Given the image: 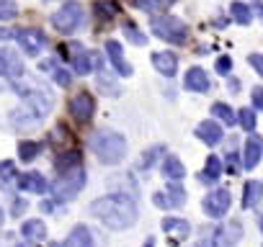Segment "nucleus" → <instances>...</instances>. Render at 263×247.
Masks as SVG:
<instances>
[{
    "instance_id": "obj_14",
    "label": "nucleus",
    "mask_w": 263,
    "mask_h": 247,
    "mask_svg": "<svg viewBox=\"0 0 263 247\" xmlns=\"http://www.w3.org/2000/svg\"><path fill=\"white\" fill-rule=\"evenodd\" d=\"M260 155H263V142H260V137H250L248 142H245V152H242V168L245 170H253L258 162H260Z\"/></svg>"
},
{
    "instance_id": "obj_2",
    "label": "nucleus",
    "mask_w": 263,
    "mask_h": 247,
    "mask_svg": "<svg viewBox=\"0 0 263 247\" xmlns=\"http://www.w3.org/2000/svg\"><path fill=\"white\" fill-rule=\"evenodd\" d=\"M90 214L111 229H129V227H135L140 216L135 198H129L124 193H108V196L96 198L90 203Z\"/></svg>"
},
{
    "instance_id": "obj_24",
    "label": "nucleus",
    "mask_w": 263,
    "mask_h": 247,
    "mask_svg": "<svg viewBox=\"0 0 263 247\" xmlns=\"http://www.w3.org/2000/svg\"><path fill=\"white\" fill-rule=\"evenodd\" d=\"M21 234H24L29 242H42V239L47 237V227H44L42 221H36V219H29V221L21 227Z\"/></svg>"
},
{
    "instance_id": "obj_10",
    "label": "nucleus",
    "mask_w": 263,
    "mask_h": 247,
    "mask_svg": "<svg viewBox=\"0 0 263 247\" xmlns=\"http://www.w3.org/2000/svg\"><path fill=\"white\" fill-rule=\"evenodd\" d=\"M204 214L206 216H212V219H222L224 214H227V209H230V191H224V188H217V191H212L206 198H204Z\"/></svg>"
},
{
    "instance_id": "obj_21",
    "label": "nucleus",
    "mask_w": 263,
    "mask_h": 247,
    "mask_svg": "<svg viewBox=\"0 0 263 247\" xmlns=\"http://www.w3.org/2000/svg\"><path fill=\"white\" fill-rule=\"evenodd\" d=\"M163 232L171 234V242L176 244V242H181V239H186V237L191 234V227H189V221H183V219H165V221H163Z\"/></svg>"
},
{
    "instance_id": "obj_15",
    "label": "nucleus",
    "mask_w": 263,
    "mask_h": 247,
    "mask_svg": "<svg viewBox=\"0 0 263 247\" xmlns=\"http://www.w3.org/2000/svg\"><path fill=\"white\" fill-rule=\"evenodd\" d=\"M80 165H83V155H80L78 150H67V152H60V155L54 157V173H57V175L70 173V170H75V168H80Z\"/></svg>"
},
{
    "instance_id": "obj_8",
    "label": "nucleus",
    "mask_w": 263,
    "mask_h": 247,
    "mask_svg": "<svg viewBox=\"0 0 263 247\" xmlns=\"http://www.w3.org/2000/svg\"><path fill=\"white\" fill-rule=\"evenodd\" d=\"M240 239H242V224L232 219L212 234V247H235Z\"/></svg>"
},
{
    "instance_id": "obj_38",
    "label": "nucleus",
    "mask_w": 263,
    "mask_h": 247,
    "mask_svg": "<svg viewBox=\"0 0 263 247\" xmlns=\"http://www.w3.org/2000/svg\"><path fill=\"white\" fill-rule=\"evenodd\" d=\"M214 67H217V72H219V75H227V72L232 70V59H230V57H219Z\"/></svg>"
},
{
    "instance_id": "obj_20",
    "label": "nucleus",
    "mask_w": 263,
    "mask_h": 247,
    "mask_svg": "<svg viewBox=\"0 0 263 247\" xmlns=\"http://www.w3.org/2000/svg\"><path fill=\"white\" fill-rule=\"evenodd\" d=\"M62 247H93V234H90V229H88L85 224H78V227L67 234V239L62 242Z\"/></svg>"
},
{
    "instance_id": "obj_41",
    "label": "nucleus",
    "mask_w": 263,
    "mask_h": 247,
    "mask_svg": "<svg viewBox=\"0 0 263 247\" xmlns=\"http://www.w3.org/2000/svg\"><path fill=\"white\" fill-rule=\"evenodd\" d=\"M227 170L230 173H237L240 170V160H237V155L232 152V155H227Z\"/></svg>"
},
{
    "instance_id": "obj_28",
    "label": "nucleus",
    "mask_w": 263,
    "mask_h": 247,
    "mask_svg": "<svg viewBox=\"0 0 263 247\" xmlns=\"http://www.w3.org/2000/svg\"><path fill=\"white\" fill-rule=\"evenodd\" d=\"M212 116L219 118L224 127H235V113H232V108L227 103H214L212 106Z\"/></svg>"
},
{
    "instance_id": "obj_23",
    "label": "nucleus",
    "mask_w": 263,
    "mask_h": 247,
    "mask_svg": "<svg viewBox=\"0 0 263 247\" xmlns=\"http://www.w3.org/2000/svg\"><path fill=\"white\" fill-rule=\"evenodd\" d=\"M163 175H165L168 180H183V175H186V168H183V162H181L178 157L168 155V157L163 160Z\"/></svg>"
},
{
    "instance_id": "obj_16",
    "label": "nucleus",
    "mask_w": 263,
    "mask_h": 247,
    "mask_svg": "<svg viewBox=\"0 0 263 247\" xmlns=\"http://www.w3.org/2000/svg\"><path fill=\"white\" fill-rule=\"evenodd\" d=\"M16 180H18V188H24L29 193H44L47 191V178L42 173H36V170H29L24 175H16Z\"/></svg>"
},
{
    "instance_id": "obj_12",
    "label": "nucleus",
    "mask_w": 263,
    "mask_h": 247,
    "mask_svg": "<svg viewBox=\"0 0 263 247\" xmlns=\"http://www.w3.org/2000/svg\"><path fill=\"white\" fill-rule=\"evenodd\" d=\"M96 59H98L96 52H88V49H83V47L78 44V47H75V57H72V70H75L78 75H88V72L96 67Z\"/></svg>"
},
{
    "instance_id": "obj_26",
    "label": "nucleus",
    "mask_w": 263,
    "mask_h": 247,
    "mask_svg": "<svg viewBox=\"0 0 263 247\" xmlns=\"http://www.w3.org/2000/svg\"><path fill=\"white\" fill-rule=\"evenodd\" d=\"M260 193H263V188H260V183H258V180L245 183V188H242V209H253V206L258 203Z\"/></svg>"
},
{
    "instance_id": "obj_25",
    "label": "nucleus",
    "mask_w": 263,
    "mask_h": 247,
    "mask_svg": "<svg viewBox=\"0 0 263 247\" xmlns=\"http://www.w3.org/2000/svg\"><path fill=\"white\" fill-rule=\"evenodd\" d=\"M116 13H119V6L114 3V0H96V16H98V21L108 24V21L116 18Z\"/></svg>"
},
{
    "instance_id": "obj_49",
    "label": "nucleus",
    "mask_w": 263,
    "mask_h": 247,
    "mask_svg": "<svg viewBox=\"0 0 263 247\" xmlns=\"http://www.w3.org/2000/svg\"><path fill=\"white\" fill-rule=\"evenodd\" d=\"M16 247H31V244H16Z\"/></svg>"
},
{
    "instance_id": "obj_42",
    "label": "nucleus",
    "mask_w": 263,
    "mask_h": 247,
    "mask_svg": "<svg viewBox=\"0 0 263 247\" xmlns=\"http://www.w3.org/2000/svg\"><path fill=\"white\" fill-rule=\"evenodd\" d=\"M153 201H155V206H158V209H168V198H165V193H155V196H153Z\"/></svg>"
},
{
    "instance_id": "obj_7",
    "label": "nucleus",
    "mask_w": 263,
    "mask_h": 247,
    "mask_svg": "<svg viewBox=\"0 0 263 247\" xmlns=\"http://www.w3.org/2000/svg\"><path fill=\"white\" fill-rule=\"evenodd\" d=\"M13 39L18 42V47H21L29 57L42 54V49L47 47V36H44V31H39V29H21V31H16Z\"/></svg>"
},
{
    "instance_id": "obj_9",
    "label": "nucleus",
    "mask_w": 263,
    "mask_h": 247,
    "mask_svg": "<svg viewBox=\"0 0 263 247\" xmlns=\"http://www.w3.org/2000/svg\"><path fill=\"white\" fill-rule=\"evenodd\" d=\"M70 113H72V118H75L78 123H88V121L93 118V113H96V100H93V95H90V93H78V95H72V100H70Z\"/></svg>"
},
{
    "instance_id": "obj_37",
    "label": "nucleus",
    "mask_w": 263,
    "mask_h": 247,
    "mask_svg": "<svg viewBox=\"0 0 263 247\" xmlns=\"http://www.w3.org/2000/svg\"><path fill=\"white\" fill-rule=\"evenodd\" d=\"M135 6L140 8V11H158V8H163V0H135Z\"/></svg>"
},
{
    "instance_id": "obj_31",
    "label": "nucleus",
    "mask_w": 263,
    "mask_h": 247,
    "mask_svg": "<svg viewBox=\"0 0 263 247\" xmlns=\"http://www.w3.org/2000/svg\"><path fill=\"white\" fill-rule=\"evenodd\" d=\"M235 121H240V127H242V129H248V132H253V129H255V123H258V118H255V111H253V108H240V113L235 116Z\"/></svg>"
},
{
    "instance_id": "obj_45",
    "label": "nucleus",
    "mask_w": 263,
    "mask_h": 247,
    "mask_svg": "<svg viewBox=\"0 0 263 247\" xmlns=\"http://www.w3.org/2000/svg\"><path fill=\"white\" fill-rule=\"evenodd\" d=\"M42 209H44V211H54V203H52V201H44Z\"/></svg>"
},
{
    "instance_id": "obj_18",
    "label": "nucleus",
    "mask_w": 263,
    "mask_h": 247,
    "mask_svg": "<svg viewBox=\"0 0 263 247\" xmlns=\"http://www.w3.org/2000/svg\"><path fill=\"white\" fill-rule=\"evenodd\" d=\"M153 65H155V70H158L160 75L173 77L176 70H178V57H176L173 52H155V54H153Z\"/></svg>"
},
{
    "instance_id": "obj_39",
    "label": "nucleus",
    "mask_w": 263,
    "mask_h": 247,
    "mask_svg": "<svg viewBox=\"0 0 263 247\" xmlns=\"http://www.w3.org/2000/svg\"><path fill=\"white\" fill-rule=\"evenodd\" d=\"M263 108V88H255L253 90V111H260Z\"/></svg>"
},
{
    "instance_id": "obj_44",
    "label": "nucleus",
    "mask_w": 263,
    "mask_h": 247,
    "mask_svg": "<svg viewBox=\"0 0 263 247\" xmlns=\"http://www.w3.org/2000/svg\"><path fill=\"white\" fill-rule=\"evenodd\" d=\"M16 36V31H11V29H0V42H8V39H13Z\"/></svg>"
},
{
    "instance_id": "obj_40",
    "label": "nucleus",
    "mask_w": 263,
    "mask_h": 247,
    "mask_svg": "<svg viewBox=\"0 0 263 247\" xmlns=\"http://www.w3.org/2000/svg\"><path fill=\"white\" fill-rule=\"evenodd\" d=\"M248 59H250V65H253V70H255L258 75H263V57H260V54H250Z\"/></svg>"
},
{
    "instance_id": "obj_6",
    "label": "nucleus",
    "mask_w": 263,
    "mask_h": 247,
    "mask_svg": "<svg viewBox=\"0 0 263 247\" xmlns=\"http://www.w3.org/2000/svg\"><path fill=\"white\" fill-rule=\"evenodd\" d=\"M52 26L60 34H75L83 26V6L78 0H67V3L52 16Z\"/></svg>"
},
{
    "instance_id": "obj_36",
    "label": "nucleus",
    "mask_w": 263,
    "mask_h": 247,
    "mask_svg": "<svg viewBox=\"0 0 263 247\" xmlns=\"http://www.w3.org/2000/svg\"><path fill=\"white\" fill-rule=\"evenodd\" d=\"M52 77H54V83H57L60 88H67V85L72 83L70 72H67V70H62V67H52Z\"/></svg>"
},
{
    "instance_id": "obj_29",
    "label": "nucleus",
    "mask_w": 263,
    "mask_h": 247,
    "mask_svg": "<svg viewBox=\"0 0 263 247\" xmlns=\"http://www.w3.org/2000/svg\"><path fill=\"white\" fill-rule=\"evenodd\" d=\"M230 13H232V18H235L237 24H242V26L253 21V13H250V8H248L245 3H240V0L230 6Z\"/></svg>"
},
{
    "instance_id": "obj_19",
    "label": "nucleus",
    "mask_w": 263,
    "mask_h": 247,
    "mask_svg": "<svg viewBox=\"0 0 263 247\" xmlns=\"http://www.w3.org/2000/svg\"><path fill=\"white\" fill-rule=\"evenodd\" d=\"M196 137H199L204 145L214 147V145H219V139H222V127H219V123H214V121H201L199 127H196Z\"/></svg>"
},
{
    "instance_id": "obj_11",
    "label": "nucleus",
    "mask_w": 263,
    "mask_h": 247,
    "mask_svg": "<svg viewBox=\"0 0 263 247\" xmlns=\"http://www.w3.org/2000/svg\"><path fill=\"white\" fill-rule=\"evenodd\" d=\"M0 75H6V77H21L24 75V62L16 57V52L0 49Z\"/></svg>"
},
{
    "instance_id": "obj_22",
    "label": "nucleus",
    "mask_w": 263,
    "mask_h": 247,
    "mask_svg": "<svg viewBox=\"0 0 263 247\" xmlns=\"http://www.w3.org/2000/svg\"><path fill=\"white\" fill-rule=\"evenodd\" d=\"M219 175H222V160H219V157H214V155H209V157H206L204 170L199 173V180H201V183H206V186H214V183L219 180Z\"/></svg>"
},
{
    "instance_id": "obj_46",
    "label": "nucleus",
    "mask_w": 263,
    "mask_h": 247,
    "mask_svg": "<svg viewBox=\"0 0 263 247\" xmlns=\"http://www.w3.org/2000/svg\"><path fill=\"white\" fill-rule=\"evenodd\" d=\"M142 247H155V237H147V242H145Z\"/></svg>"
},
{
    "instance_id": "obj_35",
    "label": "nucleus",
    "mask_w": 263,
    "mask_h": 247,
    "mask_svg": "<svg viewBox=\"0 0 263 247\" xmlns=\"http://www.w3.org/2000/svg\"><path fill=\"white\" fill-rule=\"evenodd\" d=\"M16 162H11V160H3L0 162V178L3 180H16Z\"/></svg>"
},
{
    "instance_id": "obj_33",
    "label": "nucleus",
    "mask_w": 263,
    "mask_h": 247,
    "mask_svg": "<svg viewBox=\"0 0 263 247\" xmlns=\"http://www.w3.org/2000/svg\"><path fill=\"white\" fill-rule=\"evenodd\" d=\"M18 13L16 0H0V21H11Z\"/></svg>"
},
{
    "instance_id": "obj_32",
    "label": "nucleus",
    "mask_w": 263,
    "mask_h": 247,
    "mask_svg": "<svg viewBox=\"0 0 263 247\" xmlns=\"http://www.w3.org/2000/svg\"><path fill=\"white\" fill-rule=\"evenodd\" d=\"M163 152H165V145H155V147H153L150 152H145V157L140 160V168H142V170L153 168V162H155V160H158V157H160Z\"/></svg>"
},
{
    "instance_id": "obj_4",
    "label": "nucleus",
    "mask_w": 263,
    "mask_h": 247,
    "mask_svg": "<svg viewBox=\"0 0 263 247\" xmlns=\"http://www.w3.org/2000/svg\"><path fill=\"white\" fill-rule=\"evenodd\" d=\"M153 34H158L160 39L171 42V44H183L189 39V26L181 21V18H173V16H158L153 18Z\"/></svg>"
},
{
    "instance_id": "obj_3",
    "label": "nucleus",
    "mask_w": 263,
    "mask_h": 247,
    "mask_svg": "<svg viewBox=\"0 0 263 247\" xmlns=\"http://www.w3.org/2000/svg\"><path fill=\"white\" fill-rule=\"evenodd\" d=\"M90 150L101 165H119L126 155V139L111 129H101L90 137Z\"/></svg>"
},
{
    "instance_id": "obj_5",
    "label": "nucleus",
    "mask_w": 263,
    "mask_h": 247,
    "mask_svg": "<svg viewBox=\"0 0 263 247\" xmlns=\"http://www.w3.org/2000/svg\"><path fill=\"white\" fill-rule=\"evenodd\" d=\"M83 186H85V170H83V168H75V170H70V173L57 175L52 191H54V198H57V201H72V198L83 191Z\"/></svg>"
},
{
    "instance_id": "obj_1",
    "label": "nucleus",
    "mask_w": 263,
    "mask_h": 247,
    "mask_svg": "<svg viewBox=\"0 0 263 247\" xmlns=\"http://www.w3.org/2000/svg\"><path fill=\"white\" fill-rule=\"evenodd\" d=\"M13 90L21 93L24 103L16 111H11V127L18 129V132H26V129L39 127V121L52 111V103H54L52 100V93L47 88H42V85L24 88V85H16V83H13Z\"/></svg>"
},
{
    "instance_id": "obj_13",
    "label": "nucleus",
    "mask_w": 263,
    "mask_h": 247,
    "mask_svg": "<svg viewBox=\"0 0 263 247\" xmlns=\"http://www.w3.org/2000/svg\"><path fill=\"white\" fill-rule=\"evenodd\" d=\"M183 85L189 88V90H194V93H209V75L201 70V67H191L189 72H186V77H183Z\"/></svg>"
},
{
    "instance_id": "obj_47",
    "label": "nucleus",
    "mask_w": 263,
    "mask_h": 247,
    "mask_svg": "<svg viewBox=\"0 0 263 247\" xmlns=\"http://www.w3.org/2000/svg\"><path fill=\"white\" fill-rule=\"evenodd\" d=\"M3 219H6V216H3V211H0V227H3Z\"/></svg>"
},
{
    "instance_id": "obj_17",
    "label": "nucleus",
    "mask_w": 263,
    "mask_h": 247,
    "mask_svg": "<svg viewBox=\"0 0 263 247\" xmlns=\"http://www.w3.org/2000/svg\"><path fill=\"white\" fill-rule=\"evenodd\" d=\"M106 52H108V57H111L114 70H116L121 77H129V75H132V67H129V62L124 59L121 44H119V42H106Z\"/></svg>"
},
{
    "instance_id": "obj_30",
    "label": "nucleus",
    "mask_w": 263,
    "mask_h": 247,
    "mask_svg": "<svg viewBox=\"0 0 263 247\" xmlns=\"http://www.w3.org/2000/svg\"><path fill=\"white\" fill-rule=\"evenodd\" d=\"M39 152H42V145H39V142H21V145H18V157H21V162H31Z\"/></svg>"
},
{
    "instance_id": "obj_43",
    "label": "nucleus",
    "mask_w": 263,
    "mask_h": 247,
    "mask_svg": "<svg viewBox=\"0 0 263 247\" xmlns=\"http://www.w3.org/2000/svg\"><path fill=\"white\" fill-rule=\"evenodd\" d=\"M24 211H26V201H16V203H13V209H11V214H13V216H21Z\"/></svg>"
},
{
    "instance_id": "obj_48",
    "label": "nucleus",
    "mask_w": 263,
    "mask_h": 247,
    "mask_svg": "<svg viewBox=\"0 0 263 247\" xmlns=\"http://www.w3.org/2000/svg\"><path fill=\"white\" fill-rule=\"evenodd\" d=\"M49 247H62V244H57V242H54V244H49Z\"/></svg>"
},
{
    "instance_id": "obj_34",
    "label": "nucleus",
    "mask_w": 263,
    "mask_h": 247,
    "mask_svg": "<svg viewBox=\"0 0 263 247\" xmlns=\"http://www.w3.org/2000/svg\"><path fill=\"white\" fill-rule=\"evenodd\" d=\"M124 36H126L132 44H140V47H142V44H147L145 34H142V31H137L135 26H124Z\"/></svg>"
},
{
    "instance_id": "obj_27",
    "label": "nucleus",
    "mask_w": 263,
    "mask_h": 247,
    "mask_svg": "<svg viewBox=\"0 0 263 247\" xmlns=\"http://www.w3.org/2000/svg\"><path fill=\"white\" fill-rule=\"evenodd\" d=\"M165 198H168V209H178V206H183V203H186V191H183V186H178L176 180H171Z\"/></svg>"
}]
</instances>
